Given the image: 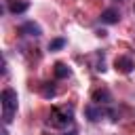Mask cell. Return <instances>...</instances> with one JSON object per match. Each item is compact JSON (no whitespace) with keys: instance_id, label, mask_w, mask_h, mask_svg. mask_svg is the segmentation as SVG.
<instances>
[{"instance_id":"8fae6325","label":"cell","mask_w":135,"mask_h":135,"mask_svg":"<svg viewBox=\"0 0 135 135\" xmlns=\"http://www.w3.org/2000/svg\"><path fill=\"white\" fill-rule=\"evenodd\" d=\"M42 95H44L46 99L55 97V86H51V84H44V89H42Z\"/></svg>"},{"instance_id":"277c9868","label":"cell","mask_w":135,"mask_h":135,"mask_svg":"<svg viewBox=\"0 0 135 135\" xmlns=\"http://www.w3.org/2000/svg\"><path fill=\"white\" fill-rule=\"evenodd\" d=\"M114 65H116V70H118V72H122V74H129V72L135 68L133 59H131V57H127V55H118V57H116V61H114Z\"/></svg>"},{"instance_id":"ba28073f","label":"cell","mask_w":135,"mask_h":135,"mask_svg":"<svg viewBox=\"0 0 135 135\" xmlns=\"http://www.w3.org/2000/svg\"><path fill=\"white\" fill-rule=\"evenodd\" d=\"M30 8V2H13L11 6H8V11L13 13V15H21V13H25Z\"/></svg>"},{"instance_id":"30bf717a","label":"cell","mask_w":135,"mask_h":135,"mask_svg":"<svg viewBox=\"0 0 135 135\" xmlns=\"http://www.w3.org/2000/svg\"><path fill=\"white\" fill-rule=\"evenodd\" d=\"M63 46H65V40H63V38H55V40L49 42V51H59V49H63Z\"/></svg>"},{"instance_id":"7c38bea8","label":"cell","mask_w":135,"mask_h":135,"mask_svg":"<svg viewBox=\"0 0 135 135\" xmlns=\"http://www.w3.org/2000/svg\"><path fill=\"white\" fill-rule=\"evenodd\" d=\"M63 135H76V131H70V133H63Z\"/></svg>"},{"instance_id":"52a82bcc","label":"cell","mask_w":135,"mask_h":135,"mask_svg":"<svg viewBox=\"0 0 135 135\" xmlns=\"http://www.w3.org/2000/svg\"><path fill=\"white\" fill-rule=\"evenodd\" d=\"M93 101H95V103H99V105H108V103L112 101V97H110L108 89H99V91H95V93H93Z\"/></svg>"},{"instance_id":"6da1fadb","label":"cell","mask_w":135,"mask_h":135,"mask_svg":"<svg viewBox=\"0 0 135 135\" xmlns=\"http://www.w3.org/2000/svg\"><path fill=\"white\" fill-rule=\"evenodd\" d=\"M74 122V110L72 105H55L49 114V124L55 129H68Z\"/></svg>"},{"instance_id":"7a4b0ae2","label":"cell","mask_w":135,"mask_h":135,"mask_svg":"<svg viewBox=\"0 0 135 135\" xmlns=\"http://www.w3.org/2000/svg\"><path fill=\"white\" fill-rule=\"evenodd\" d=\"M0 105H2V120L4 124L13 122V116L17 112V105H19V99H17V93L13 89H4L0 93Z\"/></svg>"},{"instance_id":"3957f363","label":"cell","mask_w":135,"mask_h":135,"mask_svg":"<svg viewBox=\"0 0 135 135\" xmlns=\"http://www.w3.org/2000/svg\"><path fill=\"white\" fill-rule=\"evenodd\" d=\"M84 114H86V118L91 120V122H97V120H101L103 116H112V120H118L116 116V112L114 110H105L103 105H99V103H91V105H86L84 108Z\"/></svg>"},{"instance_id":"5b68a950","label":"cell","mask_w":135,"mask_h":135,"mask_svg":"<svg viewBox=\"0 0 135 135\" xmlns=\"http://www.w3.org/2000/svg\"><path fill=\"white\" fill-rule=\"evenodd\" d=\"M19 32H21L23 36H34V38L42 36V30H40V25H38V23H34V21H25V23L19 27Z\"/></svg>"},{"instance_id":"8992f818","label":"cell","mask_w":135,"mask_h":135,"mask_svg":"<svg viewBox=\"0 0 135 135\" xmlns=\"http://www.w3.org/2000/svg\"><path fill=\"white\" fill-rule=\"evenodd\" d=\"M99 19H101V23H105V25H114V23H118L120 13H118V8H105Z\"/></svg>"},{"instance_id":"9c48e42d","label":"cell","mask_w":135,"mask_h":135,"mask_svg":"<svg viewBox=\"0 0 135 135\" xmlns=\"http://www.w3.org/2000/svg\"><path fill=\"white\" fill-rule=\"evenodd\" d=\"M72 74V70L65 63H55V78H68Z\"/></svg>"}]
</instances>
